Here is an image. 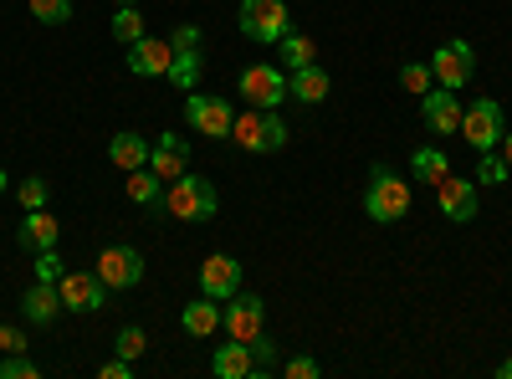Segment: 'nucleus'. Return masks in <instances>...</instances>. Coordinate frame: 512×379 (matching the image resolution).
Instances as JSON below:
<instances>
[{
  "label": "nucleus",
  "mask_w": 512,
  "mask_h": 379,
  "mask_svg": "<svg viewBox=\"0 0 512 379\" xmlns=\"http://www.w3.org/2000/svg\"><path fill=\"white\" fill-rule=\"evenodd\" d=\"M410 180H400L390 164H374V175H369V190H364V216L379 221V226H395L410 216Z\"/></svg>",
  "instance_id": "nucleus-1"
},
{
  "label": "nucleus",
  "mask_w": 512,
  "mask_h": 379,
  "mask_svg": "<svg viewBox=\"0 0 512 379\" xmlns=\"http://www.w3.org/2000/svg\"><path fill=\"white\" fill-rule=\"evenodd\" d=\"M159 210H169L175 221H216L221 195H216V185L200 180V175H180V180L164 185V205Z\"/></svg>",
  "instance_id": "nucleus-2"
},
{
  "label": "nucleus",
  "mask_w": 512,
  "mask_h": 379,
  "mask_svg": "<svg viewBox=\"0 0 512 379\" xmlns=\"http://www.w3.org/2000/svg\"><path fill=\"white\" fill-rule=\"evenodd\" d=\"M231 139L246 149V154H277L287 144V123L277 118V108H251L231 123Z\"/></svg>",
  "instance_id": "nucleus-3"
},
{
  "label": "nucleus",
  "mask_w": 512,
  "mask_h": 379,
  "mask_svg": "<svg viewBox=\"0 0 512 379\" xmlns=\"http://www.w3.org/2000/svg\"><path fill=\"white\" fill-rule=\"evenodd\" d=\"M241 36L267 47V41H282L292 31V16H287V0H241V16H236Z\"/></svg>",
  "instance_id": "nucleus-4"
},
{
  "label": "nucleus",
  "mask_w": 512,
  "mask_h": 379,
  "mask_svg": "<svg viewBox=\"0 0 512 379\" xmlns=\"http://www.w3.org/2000/svg\"><path fill=\"white\" fill-rule=\"evenodd\" d=\"M93 272L103 277V287H108V292H134V287L144 282V257H139L134 246L113 241V246H103V251H98Z\"/></svg>",
  "instance_id": "nucleus-5"
},
{
  "label": "nucleus",
  "mask_w": 512,
  "mask_h": 379,
  "mask_svg": "<svg viewBox=\"0 0 512 379\" xmlns=\"http://www.w3.org/2000/svg\"><path fill=\"white\" fill-rule=\"evenodd\" d=\"M185 123L205 139H231V123H236V108L226 98H210V93H185Z\"/></svg>",
  "instance_id": "nucleus-6"
},
{
  "label": "nucleus",
  "mask_w": 512,
  "mask_h": 379,
  "mask_svg": "<svg viewBox=\"0 0 512 379\" xmlns=\"http://www.w3.org/2000/svg\"><path fill=\"white\" fill-rule=\"evenodd\" d=\"M502 134H507V123H502V103H497V98H477L472 108L461 113V139L472 144L477 154L497 149Z\"/></svg>",
  "instance_id": "nucleus-7"
},
{
  "label": "nucleus",
  "mask_w": 512,
  "mask_h": 379,
  "mask_svg": "<svg viewBox=\"0 0 512 379\" xmlns=\"http://www.w3.org/2000/svg\"><path fill=\"white\" fill-rule=\"evenodd\" d=\"M431 72H436V88L461 93L466 82H472V72H477V52H472V41H446V47H436Z\"/></svg>",
  "instance_id": "nucleus-8"
},
{
  "label": "nucleus",
  "mask_w": 512,
  "mask_h": 379,
  "mask_svg": "<svg viewBox=\"0 0 512 379\" xmlns=\"http://www.w3.org/2000/svg\"><path fill=\"white\" fill-rule=\"evenodd\" d=\"M262 323H267V303L256 298V292H236V298H226V308H221V328L231 333V339L251 344L256 333H262Z\"/></svg>",
  "instance_id": "nucleus-9"
},
{
  "label": "nucleus",
  "mask_w": 512,
  "mask_h": 379,
  "mask_svg": "<svg viewBox=\"0 0 512 379\" xmlns=\"http://www.w3.org/2000/svg\"><path fill=\"white\" fill-rule=\"evenodd\" d=\"M236 88H241V98L251 108H282L287 103V72H277V67H246Z\"/></svg>",
  "instance_id": "nucleus-10"
},
{
  "label": "nucleus",
  "mask_w": 512,
  "mask_h": 379,
  "mask_svg": "<svg viewBox=\"0 0 512 379\" xmlns=\"http://www.w3.org/2000/svg\"><path fill=\"white\" fill-rule=\"evenodd\" d=\"M57 292H62V308L67 313H98L108 303V287H103L98 272H62Z\"/></svg>",
  "instance_id": "nucleus-11"
},
{
  "label": "nucleus",
  "mask_w": 512,
  "mask_h": 379,
  "mask_svg": "<svg viewBox=\"0 0 512 379\" xmlns=\"http://www.w3.org/2000/svg\"><path fill=\"white\" fill-rule=\"evenodd\" d=\"M461 98L451 93V88H431L420 98V118H425V129L431 134H441V139H451V134H461Z\"/></svg>",
  "instance_id": "nucleus-12"
},
{
  "label": "nucleus",
  "mask_w": 512,
  "mask_h": 379,
  "mask_svg": "<svg viewBox=\"0 0 512 379\" xmlns=\"http://www.w3.org/2000/svg\"><path fill=\"white\" fill-rule=\"evenodd\" d=\"M200 292H205V298H216V303L236 298V292H241V262L226 257V251L205 257V262H200Z\"/></svg>",
  "instance_id": "nucleus-13"
},
{
  "label": "nucleus",
  "mask_w": 512,
  "mask_h": 379,
  "mask_svg": "<svg viewBox=\"0 0 512 379\" xmlns=\"http://www.w3.org/2000/svg\"><path fill=\"white\" fill-rule=\"evenodd\" d=\"M123 52H128V72L134 77H169V62H175V47L164 36H139Z\"/></svg>",
  "instance_id": "nucleus-14"
},
{
  "label": "nucleus",
  "mask_w": 512,
  "mask_h": 379,
  "mask_svg": "<svg viewBox=\"0 0 512 379\" xmlns=\"http://www.w3.org/2000/svg\"><path fill=\"white\" fill-rule=\"evenodd\" d=\"M436 200H441V216H446V221H456V226L477 221V180L446 175V180L436 185Z\"/></svg>",
  "instance_id": "nucleus-15"
},
{
  "label": "nucleus",
  "mask_w": 512,
  "mask_h": 379,
  "mask_svg": "<svg viewBox=\"0 0 512 379\" xmlns=\"http://www.w3.org/2000/svg\"><path fill=\"white\" fill-rule=\"evenodd\" d=\"M57 236H62V221L52 216L47 205H41V210H26V221L16 226V246L31 251V257H36V251H47V246H57Z\"/></svg>",
  "instance_id": "nucleus-16"
},
{
  "label": "nucleus",
  "mask_w": 512,
  "mask_h": 379,
  "mask_svg": "<svg viewBox=\"0 0 512 379\" xmlns=\"http://www.w3.org/2000/svg\"><path fill=\"white\" fill-rule=\"evenodd\" d=\"M149 170L169 185V180H180L185 170H190V144L185 139H175V134H164L154 149H149Z\"/></svg>",
  "instance_id": "nucleus-17"
},
{
  "label": "nucleus",
  "mask_w": 512,
  "mask_h": 379,
  "mask_svg": "<svg viewBox=\"0 0 512 379\" xmlns=\"http://www.w3.org/2000/svg\"><path fill=\"white\" fill-rule=\"evenodd\" d=\"M21 313H26V323H52V318L62 313L57 282H31V287L21 292Z\"/></svg>",
  "instance_id": "nucleus-18"
},
{
  "label": "nucleus",
  "mask_w": 512,
  "mask_h": 379,
  "mask_svg": "<svg viewBox=\"0 0 512 379\" xmlns=\"http://www.w3.org/2000/svg\"><path fill=\"white\" fill-rule=\"evenodd\" d=\"M149 149H154V144H149L144 134H134V129H123V134L108 139V159L118 164L123 175H128V170H144V164H149Z\"/></svg>",
  "instance_id": "nucleus-19"
},
{
  "label": "nucleus",
  "mask_w": 512,
  "mask_h": 379,
  "mask_svg": "<svg viewBox=\"0 0 512 379\" xmlns=\"http://www.w3.org/2000/svg\"><path fill=\"white\" fill-rule=\"evenodd\" d=\"M328 88H333V77L313 62V67H297V72H287V98H297V103H323L328 98Z\"/></svg>",
  "instance_id": "nucleus-20"
},
{
  "label": "nucleus",
  "mask_w": 512,
  "mask_h": 379,
  "mask_svg": "<svg viewBox=\"0 0 512 379\" xmlns=\"http://www.w3.org/2000/svg\"><path fill=\"white\" fill-rule=\"evenodd\" d=\"M180 328L190 333V339H216V328H221V303H216V298H205V292H200V303H185V313H180Z\"/></svg>",
  "instance_id": "nucleus-21"
},
{
  "label": "nucleus",
  "mask_w": 512,
  "mask_h": 379,
  "mask_svg": "<svg viewBox=\"0 0 512 379\" xmlns=\"http://www.w3.org/2000/svg\"><path fill=\"white\" fill-rule=\"evenodd\" d=\"M210 369H216L221 379H251V374H256V359H251V344H241V339H231V344H221V349H216V359H210Z\"/></svg>",
  "instance_id": "nucleus-22"
},
{
  "label": "nucleus",
  "mask_w": 512,
  "mask_h": 379,
  "mask_svg": "<svg viewBox=\"0 0 512 379\" xmlns=\"http://www.w3.org/2000/svg\"><path fill=\"white\" fill-rule=\"evenodd\" d=\"M410 175H415L420 185H441V180L451 175V159H446L436 144H425V149L410 154Z\"/></svg>",
  "instance_id": "nucleus-23"
},
{
  "label": "nucleus",
  "mask_w": 512,
  "mask_h": 379,
  "mask_svg": "<svg viewBox=\"0 0 512 379\" xmlns=\"http://www.w3.org/2000/svg\"><path fill=\"white\" fill-rule=\"evenodd\" d=\"M128 200H134V205H149V210H159L164 205V180L149 170V164H144V170H128Z\"/></svg>",
  "instance_id": "nucleus-24"
},
{
  "label": "nucleus",
  "mask_w": 512,
  "mask_h": 379,
  "mask_svg": "<svg viewBox=\"0 0 512 379\" xmlns=\"http://www.w3.org/2000/svg\"><path fill=\"white\" fill-rule=\"evenodd\" d=\"M200 72H205V57L200 52H175V62H169V82H175L180 93H195L200 88Z\"/></svg>",
  "instance_id": "nucleus-25"
},
{
  "label": "nucleus",
  "mask_w": 512,
  "mask_h": 379,
  "mask_svg": "<svg viewBox=\"0 0 512 379\" xmlns=\"http://www.w3.org/2000/svg\"><path fill=\"white\" fill-rule=\"evenodd\" d=\"M282 62H287V72H297V67H313L318 62V47H313V36H297V31H287L282 41Z\"/></svg>",
  "instance_id": "nucleus-26"
},
{
  "label": "nucleus",
  "mask_w": 512,
  "mask_h": 379,
  "mask_svg": "<svg viewBox=\"0 0 512 379\" xmlns=\"http://www.w3.org/2000/svg\"><path fill=\"white\" fill-rule=\"evenodd\" d=\"M108 31H113V41H118V47H134L139 36H149V31H144V16H139V6H118Z\"/></svg>",
  "instance_id": "nucleus-27"
},
{
  "label": "nucleus",
  "mask_w": 512,
  "mask_h": 379,
  "mask_svg": "<svg viewBox=\"0 0 512 379\" xmlns=\"http://www.w3.org/2000/svg\"><path fill=\"white\" fill-rule=\"evenodd\" d=\"M400 88H405V93H415V98L431 93V88H436V72H431V62H405V67H400Z\"/></svg>",
  "instance_id": "nucleus-28"
},
{
  "label": "nucleus",
  "mask_w": 512,
  "mask_h": 379,
  "mask_svg": "<svg viewBox=\"0 0 512 379\" xmlns=\"http://www.w3.org/2000/svg\"><path fill=\"white\" fill-rule=\"evenodd\" d=\"M31 16L41 26H67L72 21V0H31Z\"/></svg>",
  "instance_id": "nucleus-29"
},
{
  "label": "nucleus",
  "mask_w": 512,
  "mask_h": 379,
  "mask_svg": "<svg viewBox=\"0 0 512 379\" xmlns=\"http://www.w3.org/2000/svg\"><path fill=\"white\" fill-rule=\"evenodd\" d=\"M507 175H512V170H507V159H502L497 149H487V154L477 159V175H472V180H477V185H502Z\"/></svg>",
  "instance_id": "nucleus-30"
},
{
  "label": "nucleus",
  "mask_w": 512,
  "mask_h": 379,
  "mask_svg": "<svg viewBox=\"0 0 512 379\" xmlns=\"http://www.w3.org/2000/svg\"><path fill=\"white\" fill-rule=\"evenodd\" d=\"M67 262H62V251L47 246V251H36V282H62Z\"/></svg>",
  "instance_id": "nucleus-31"
},
{
  "label": "nucleus",
  "mask_w": 512,
  "mask_h": 379,
  "mask_svg": "<svg viewBox=\"0 0 512 379\" xmlns=\"http://www.w3.org/2000/svg\"><path fill=\"white\" fill-rule=\"evenodd\" d=\"M113 344H118V354H123V359H139V354L149 349V333L128 323V328H118V339H113Z\"/></svg>",
  "instance_id": "nucleus-32"
},
{
  "label": "nucleus",
  "mask_w": 512,
  "mask_h": 379,
  "mask_svg": "<svg viewBox=\"0 0 512 379\" xmlns=\"http://www.w3.org/2000/svg\"><path fill=\"white\" fill-rule=\"evenodd\" d=\"M41 369L26 359V354H6V359H0V379H36Z\"/></svg>",
  "instance_id": "nucleus-33"
},
{
  "label": "nucleus",
  "mask_w": 512,
  "mask_h": 379,
  "mask_svg": "<svg viewBox=\"0 0 512 379\" xmlns=\"http://www.w3.org/2000/svg\"><path fill=\"white\" fill-rule=\"evenodd\" d=\"M21 205L26 210H41V205H47V180H41V175H31V180H21Z\"/></svg>",
  "instance_id": "nucleus-34"
},
{
  "label": "nucleus",
  "mask_w": 512,
  "mask_h": 379,
  "mask_svg": "<svg viewBox=\"0 0 512 379\" xmlns=\"http://www.w3.org/2000/svg\"><path fill=\"white\" fill-rule=\"evenodd\" d=\"M200 26L195 21H185V26H175V36H169V47H175V52H200Z\"/></svg>",
  "instance_id": "nucleus-35"
},
{
  "label": "nucleus",
  "mask_w": 512,
  "mask_h": 379,
  "mask_svg": "<svg viewBox=\"0 0 512 379\" xmlns=\"http://www.w3.org/2000/svg\"><path fill=\"white\" fill-rule=\"evenodd\" d=\"M251 359H256V374H267V369H272V359H277V344L267 339V333H256V339H251Z\"/></svg>",
  "instance_id": "nucleus-36"
},
{
  "label": "nucleus",
  "mask_w": 512,
  "mask_h": 379,
  "mask_svg": "<svg viewBox=\"0 0 512 379\" xmlns=\"http://www.w3.org/2000/svg\"><path fill=\"white\" fill-rule=\"evenodd\" d=\"M282 374H287V379H318V374H323V364H318V359H308V354H297V359H287V364H282Z\"/></svg>",
  "instance_id": "nucleus-37"
},
{
  "label": "nucleus",
  "mask_w": 512,
  "mask_h": 379,
  "mask_svg": "<svg viewBox=\"0 0 512 379\" xmlns=\"http://www.w3.org/2000/svg\"><path fill=\"white\" fill-rule=\"evenodd\" d=\"M0 349H6V354H26V333L6 323V328H0Z\"/></svg>",
  "instance_id": "nucleus-38"
},
{
  "label": "nucleus",
  "mask_w": 512,
  "mask_h": 379,
  "mask_svg": "<svg viewBox=\"0 0 512 379\" xmlns=\"http://www.w3.org/2000/svg\"><path fill=\"white\" fill-rule=\"evenodd\" d=\"M98 374H103V379H128V374H134V359H123V354H118V359H108Z\"/></svg>",
  "instance_id": "nucleus-39"
},
{
  "label": "nucleus",
  "mask_w": 512,
  "mask_h": 379,
  "mask_svg": "<svg viewBox=\"0 0 512 379\" xmlns=\"http://www.w3.org/2000/svg\"><path fill=\"white\" fill-rule=\"evenodd\" d=\"M497 149H502V159H507V170H512V129L502 134V144H497Z\"/></svg>",
  "instance_id": "nucleus-40"
},
{
  "label": "nucleus",
  "mask_w": 512,
  "mask_h": 379,
  "mask_svg": "<svg viewBox=\"0 0 512 379\" xmlns=\"http://www.w3.org/2000/svg\"><path fill=\"white\" fill-rule=\"evenodd\" d=\"M497 379H512V359H502V364H497Z\"/></svg>",
  "instance_id": "nucleus-41"
},
{
  "label": "nucleus",
  "mask_w": 512,
  "mask_h": 379,
  "mask_svg": "<svg viewBox=\"0 0 512 379\" xmlns=\"http://www.w3.org/2000/svg\"><path fill=\"white\" fill-rule=\"evenodd\" d=\"M11 190V180H6V170H0V195H6Z\"/></svg>",
  "instance_id": "nucleus-42"
},
{
  "label": "nucleus",
  "mask_w": 512,
  "mask_h": 379,
  "mask_svg": "<svg viewBox=\"0 0 512 379\" xmlns=\"http://www.w3.org/2000/svg\"><path fill=\"white\" fill-rule=\"evenodd\" d=\"M118 6H139V0H118Z\"/></svg>",
  "instance_id": "nucleus-43"
}]
</instances>
